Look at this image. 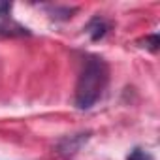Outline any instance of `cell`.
Returning a JSON list of instances; mask_svg holds the SVG:
<instances>
[{
	"label": "cell",
	"mask_w": 160,
	"mask_h": 160,
	"mask_svg": "<svg viewBox=\"0 0 160 160\" xmlns=\"http://www.w3.org/2000/svg\"><path fill=\"white\" fill-rule=\"evenodd\" d=\"M109 83V68L100 57H87L83 70L75 85V106L79 109H91L104 94Z\"/></svg>",
	"instance_id": "6da1fadb"
},
{
	"label": "cell",
	"mask_w": 160,
	"mask_h": 160,
	"mask_svg": "<svg viewBox=\"0 0 160 160\" xmlns=\"http://www.w3.org/2000/svg\"><path fill=\"white\" fill-rule=\"evenodd\" d=\"M85 30H87V34L91 36L92 42H98V40L106 38V34H108V30H109V23H108L104 17L96 15V17H92V19L89 21V25H87Z\"/></svg>",
	"instance_id": "7a4b0ae2"
},
{
	"label": "cell",
	"mask_w": 160,
	"mask_h": 160,
	"mask_svg": "<svg viewBox=\"0 0 160 160\" xmlns=\"http://www.w3.org/2000/svg\"><path fill=\"white\" fill-rule=\"evenodd\" d=\"M89 139V134H75V136H70L66 139H62L58 143V151L62 154H72L75 151H79V147H81L85 141Z\"/></svg>",
	"instance_id": "3957f363"
},
{
	"label": "cell",
	"mask_w": 160,
	"mask_h": 160,
	"mask_svg": "<svg viewBox=\"0 0 160 160\" xmlns=\"http://www.w3.org/2000/svg\"><path fill=\"white\" fill-rule=\"evenodd\" d=\"M30 32L17 25V23H2L0 25V36H28Z\"/></svg>",
	"instance_id": "277c9868"
},
{
	"label": "cell",
	"mask_w": 160,
	"mask_h": 160,
	"mask_svg": "<svg viewBox=\"0 0 160 160\" xmlns=\"http://www.w3.org/2000/svg\"><path fill=\"white\" fill-rule=\"evenodd\" d=\"M51 17L57 19V21H66L72 17V13H75V8H68V6H55L51 10Z\"/></svg>",
	"instance_id": "5b68a950"
},
{
	"label": "cell",
	"mask_w": 160,
	"mask_h": 160,
	"mask_svg": "<svg viewBox=\"0 0 160 160\" xmlns=\"http://www.w3.org/2000/svg\"><path fill=\"white\" fill-rule=\"evenodd\" d=\"M141 47H145V49H149L151 53H156L158 51V45H160V38L156 36V34H151V36H147V38H143V40H139L138 42Z\"/></svg>",
	"instance_id": "8992f818"
},
{
	"label": "cell",
	"mask_w": 160,
	"mask_h": 160,
	"mask_svg": "<svg viewBox=\"0 0 160 160\" xmlns=\"http://www.w3.org/2000/svg\"><path fill=\"white\" fill-rule=\"evenodd\" d=\"M126 160H154V156L151 152H147L145 149H141V147H134L130 151V154L126 156Z\"/></svg>",
	"instance_id": "52a82bcc"
},
{
	"label": "cell",
	"mask_w": 160,
	"mask_h": 160,
	"mask_svg": "<svg viewBox=\"0 0 160 160\" xmlns=\"http://www.w3.org/2000/svg\"><path fill=\"white\" fill-rule=\"evenodd\" d=\"M12 12V4L10 2H0V19H6Z\"/></svg>",
	"instance_id": "ba28073f"
}]
</instances>
